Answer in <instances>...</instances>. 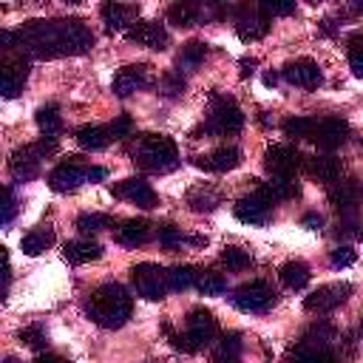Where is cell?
<instances>
[{"mask_svg":"<svg viewBox=\"0 0 363 363\" xmlns=\"http://www.w3.org/2000/svg\"><path fill=\"white\" fill-rule=\"evenodd\" d=\"M17 45L31 57L54 60L68 54H85L94 45V31L82 20H31L17 31Z\"/></svg>","mask_w":363,"mask_h":363,"instance_id":"obj_1","label":"cell"},{"mask_svg":"<svg viewBox=\"0 0 363 363\" xmlns=\"http://www.w3.org/2000/svg\"><path fill=\"white\" fill-rule=\"evenodd\" d=\"M88 318L102 329H119L128 323L133 312V301L122 284H102L85 301Z\"/></svg>","mask_w":363,"mask_h":363,"instance_id":"obj_2","label":"cell"},{"mask_svg":"<svg viewBox=\"0 0 363 363\" xmlns=\"http://www.w3.org/2000/svg\"><path fill=\"white\" fill-rule=\"evenodd\" d=\"M130 156H133V164L145 173H170L179 167V147L170 136H162V133L139 136Z\"/></svg>","mask_w":363,"mask_h":363,"instance_id":"obj_3","label":"cell"},{"mask_svg":"<svg viewBox=\"0 0 363 363\" xmlns=\"http://www.w3.org/2000/svg\"><path fill=\"white\" fill-rule=\"evenodd\" d=\"M54 150H57V139H54V136H43V139H37V142H31V145L17 147V150L11 153V159H9L11 176L20 179V182L34 179V176L40 173V162H43L45 156H51Z\"/></svg>","mask_w":363,"mask_h":363,"instance_id":"obj_4","label":"cell"},{"mask_svg":"<svg viewBox=\"0 0 363 363\" xmlns=\"http://www.w3.org/2000/svg\"><path fill=\"white\" fill-rule=\"evenodd\" d=\"M244 128V111L235 105L233 96H213V108L207 122L196 130V133H216V136H227V133H238Z\"/></svg>","mask_w":363,"mask_h":363,"instance_id":"obj_5","label":"cell"},{"mask_svg":"<svg viewBox=\"0 0 363 363\" xmlns=\"http://www.w3.org/2000/svg\"><path fill=\"white\" fill-rule=\"evenodd\" d=\"M216 332H218V326H216L213 312H207L201 306L190 309L187 320H184V332H182L184 335V352H199V349L210 346Z\"/></svg>","mask_w":363,"mask_h":363,"instance_id":"obj_6","label":"cell"},{"mask_svg":"<svg viewBox=\"0 0 363 363\" xmlns=\"http://www.w3.org/2000/svg\"><path fill=\"white\" fill-rule=\"evenodd\" d=\"M130 281H133V289L139 298L145 301H162L164 292H167V269H162L159 264H136L130 269Z\"/></svg>","mask_w":363,"mask_h":363,"instance_id":"obj_7","label":"cell"},{"mask_svg":"<svg viewBox=\"0 0 363 363\" xmlns=\"http://www.w3.org/2000/svg\"><path fill=\"white\" fill-rule=\"evenodd\" d=\"M272 303H275V289L267 281H250L233 292V306L247 315H261L272 309Z\"/></svg>","mask_w":363,"mask_h":363,"instance_id":"obj_8","label":"cell"},{"mask_svg":"<svg viewBox=\"0 0 363 363\" xmlns=\"http://www.w3.org/2000/svg\"><path fill=\"white\" fill-rule=\"evenodd\" d=\"M82 182H88V164L79 156H68L62 159L51 173H48V187L54 193H71L77 190Z\"/></svg>","mask_w":363,"mask_h":363,"instance_id":"obj_9","label":"cell"},{"mask_svg":"<svg viewBox=\"0 0 363 363\" xmlns=\"http://www.w3.org/2000/svg\"><path fill=\"white\" fill-rule=\"evenodd\" d=\"M233 14H235V34H238L244 43L261 40V37L269 31V26H272V20L261 11L258 3H252V6H235Z\"/></svg>","mask_w":363,"mask_h":363,"instance_id":"obj_10","label":"cell"},{"mask_svg":"<svg viewBox=\"0 0 363 363\" xmlns=\"http://www.w3.org/2000/svg\"><path fill=\"white\" fill-rule=\"evenodd\" d=\"M352 295V284H346V281H337V284H323V286H318L315 292H309L306 298H303V306H306V312H318V315H326V312H332V309H337L346 298Z\"/></svg>","mask_w":363,"mask_h":363,"instance_id":"obj_11","label":"cell"},{"mask_svg":"<svg viewBox=\"0 0 363 363\" xmlns=\"http://www.w3.org/2000/svg\"><path fill=\"white\" fill-rule=\"evenodd\" d=\"M264 167L272 179H292L301 167V153L292 145H269L264 150Z\"/></svg>","mask_w":363,"mask_h":363,"instance_id":"obj_12","label":"cell"},{"mask_svg":"<svg viewBox=\"0 0 363 363\" xmlns=\"http://www.w3.org/2000/svg\"><path fill=\"white\" fill-rule=\"evenodd\" d=\"M113 196L125 199V201H130V204H136L142 210H150V207L159 204V196L150 187V182H145L139 176H130V179H122L119 184H113Z\"/></svg>","mask_w":363,"mask_h":363,"instance_id":"obj_13","label":"cell"},{"mask_svg":"<svg viewBox=\"0 0 363 363\" xmlns=\"http://www.w3.org/2000/svg\"><path fill=\"white\" fill-rule=\"evenodd\" d=\"M235 218L244 221V224H267L269 221V213H272V201L255 187L250 196H241L233 207Z\"/></svg>","mask_w":363,"mask_h":363,"instance_id":"obj_14","label":"cell"},{"mask_svg":"<svg viewBox=\"0 0 363 363\" xmlns=\"http://www.w3.org/2000/svg\"><path fill=\"white\" fill-rule=\"evenodd\" d=\"M26 79H28V60L26 57L17 54V57H6L0 62V91L6 99L17 96L26 85Z\"/></svg>","mask_w":363,"mask_h":363,"instance_id":"obj_15","label":"cell"},{"mask_svg":"<svg viewBox=\"0 0 363 363\" xmlns=\"http://www.w3.org/2000/svg\"><path fill=\"white\" fill-rule=\"evenodd\" d=\"M125 34H128L130 43L145 45V48H156V51H164L167 43H170V37H167V31L159 20H136Z\"/></svg>","mask_w":363,"mask_h":363,"instance_id":"obj_16","label":"cell"},{"mask_svg":"<svg viewBox=\"0 0 363 363\" xmlns=\"http://www.w3.org/2000/svg\"><path fill=\"white\" fill-rule=\"evenodd\" d=\"M281 77H284L289 85H298V88H318L320 79H323L318 62L309 60V57H301V60L286 62V65L281 68Z\"/></svg>","mask_w":363,"mask_h":363,"instance_id":"obj_17","label":"cell"},{"mask_svg":"<svg viewBox=\"0 0 363 363\" xmlns=\"http://www.w3.org/2000/svg\"><path fill=\"white\" fill-rule=\"evenodd\" d=\"M346 139H349V125H346V119H340V116L318 119V128H315L312 142H315L320 150H326V153H329V150L340 147Z\"/></svg>","mask_w":363,"mask_h":363,"instance_id":"obj_18","label":"cell"},{"mask_svg":"<svg viewBox=\"0 0 363 363\" xmlns=\"http://www.w3.org/2000/svg\"><path fill=\"white\" fill-rule=\"evenodd\" d=\"M150 82V65H145V62H136V65H125V68H119L116 71V77H113V94L116 96H130V94H136L139 88H145Z\"/></svg>","mask_w":363,"mask_h":363,"instance_id":"obj_19","label":"cell"},{"mask_svg":"<svg viewBox=\"0 0 363 363\" xmlns=\"http://www.w3.org/2000/svg\"><path fill=\"white\" fill-rule=\"evenodd\" d=\"M363 190L352 182V179H337L329 184V204L340 213V216H354L357 204H360Z\"/></svg>","mask_w":363,"mask_h":363,"instance_id":"obj_20","label":"cell"},{"mask_svg":"<svg viewBox=\"0 0 363 363\" xmlns=\"http://www.w3.org/2000/svg\"><path fill=\"white\" fill-rule=\"evenodd\" d=\"M286 363H337V354L329 346L301 340V343L286 349Z\"/></svg>","mask_w":363,"mask_h":363,"instance_id":"obj_21","label":"cell"},{"mask_svg":"<svg viewBox=\"0 0 363 363\" xmlns=\"http://www.w3.org/2000/svg\"><path fill=\"white\" fill-rule=\"evenodd\" d=\"M193 164L196 167H204L210 173H227V170H233V167L241 164V150L238 147H216L207 156H196Z\"/></svg>","mask_w":363,"mask_h":363,"instance_id":"obj_22","label":"cell"},{"mask_svg":"<svg viewBox=\"0 0 363 363\" xmlns=\"http://www.w3.org/2000/svg\"><path fill=\"white\" fill-rule=\"evenodd\" d=\"M102 14V23L108 31H122V28H130L139 17V6H125V3H105L99 9Z\"/></svg>","mask_w":363,"mask_h":363,"instance_id":"obj_23","label":"cell"},{"mask_svg":"<svg viewBox=\"0 0 363 363\" xmlns=\"http://www.w3.org/2000/svg\"><path fill=\"white\" fill-rule=\"evenodd\" d=\"M153 238V224L145 218H128L116 227V241L122 247H142Z\"/></svg>","mask_w":363,"mask_h":363,"instance_id":"obj_24","label":"cell"},{"mask_svg":"<svg viewBox=\"0 0 363 363\" xmlns=\"http://www.w3.org/2000/svg\"><path fill=\"white\" fill-rule=\"evenodd\" d=\"M62 255L71 264H91V261L102 258V247L96 241H91V238H74V241H65Z\"/></svg>","mask_w":363,"mask_h":363,"instance_id":"obj_25","label":"cell"},{"mask_svg":"<svg viewBox=\"0 0 363 363\" xmlns=\"http://www.w3.org/2000/svg\"><path fill=\"white\" fill-rule=\"evenodd\" d=\"M306 170H309L312 179L332 184V182L340 179V159H335L332 153H320V156H312L306 162Z\"/></svg>","mask_w":363,"mask_h":363,"instance_id":"obj_26","label":"cell"},{"mask_svg":"<svg viewBox=\"0 0 363 363\" xmlns=\"http://www.w3.org/2000/svg\"><path fill=\"white\" fill-rule=\"evenodd\" d=\"M74 139H77V145L82 150H102V147H108L113 142L108 128H102V125H82V128L74 130Z\"/></svg>","mask_w":363,"mask_h":363,"instance_id":"obj_27","label":"cell"},{"mask_svg":"<svg viewBox=\"0 0 363 363\" xmlns=\"http://www.w3.org/2000/svg\"><path fill=\"white\" fill-rule=\"evenodd\" d=\"M187 204H190L193 213H210L221 204V193L213 190L210 184H196V187L187 190Z\"/></svg>","mask_w":363,"mask_h":363,"instance_id":"obj_28","label":"cell"},{"mask_svg":"<svg viewBox=\"0 0 363 363\" xmlns=\"http://www.w3.org/2000/svg\"><path fill=\"white\" fill-rule=\"evenodd\" d=\"M278 278H281V284H284V286H289V289H303V286L309 284L312 272H309V267H306L303 261H298V258H295V261L281 264Z\"/></svg>","mask_w":363,"mask_h":363,"instance_id":"obj_29","label":"cell"},{"mask_svg":"<svg viewBox=\"0 0 363 363\" xmlns=\"http://www.w3.org/2000/svg\"><path fill=\"white\" fill-rule=\"evenodd\" d=\"M51 244H54V230H51V227H34L31 233L23 235L20 250H23L26 255H40V252H45Z\"/></svg>","mask_w":363,"mask_h":363,"instance_id":"obj_30","label":"cell"},{"mask_svg":"<svg viewBox=\"0 0 363 363\" xmlns=\"http://www.w3.org/2000/svg\"><path fill=\"white\" fill-rule=\"evenodd\" d=\"M201 20V9L193 6V3H173L167 9V23L176 26V28H190Z\"/></svg>","mask_w":363,"mask_h":363,"instance_id":"obj_31","label":"cell"},{"mask_svg":"<svg viewBox=\"0 0 363 363\" xmlns=\"http://www.w3.org/2000/svg\"><path fill=\"white\" fill-rule=\"evenodd\" d=\"M204 57H207V45H204L201 40H190V43L182 45L176 62H179L182 71H196V68L204 62Z\"/></svg>","mask_w":363,"mask_h":363,"instance_id":"obj_32","label":"cell"},{"mask_svg":"<svg viewBox=\"0 0 363 363\" xmlns=\"http://www.w3.org/2000/svg\"><path fill=\"white\" fill-rule=\"evenodd\" d=\"M315 128H318V119L315 116H289V119L281 122V130L289 139H312L315 136Z\"/></svg>","mask_w":363,"mask_h":363,"instance_id":"obj_33","label":"cell"},{"mask_svg":"<svg viewBox=\"0 0 363 363\" xmlns=\"http://www.w3.org/2000/svg\"><path fill=\"white\" fill-rule=\"evenodd\" d=\"M258 190H261L269 201H286V199H295V196L301 193L298 182H292V179H272V182L261 184Z\"/></svg>","mask_w":363,"mask_h":363,"instance_id":"obj_34","label":"cell"},{"mask_svg":"<svg viewBox=\"0 0 363 363\" xmlns=\"http://www.w3.org/2000/svg\"><path fill=\"white\" fill-rule=\"evenodd\" d=\"M37 128L43 130V136H54L57 139V133L62 128V116H60V108L54 102L37 108Z\"/></svg>","mask_w":363,"mask_h":363,"instance_id":"obj_35","label":"cell"},{"mask_svg":"<svg viewBox=\"0 0 363 363\" xmlns=\"http://www.w3.org/2000/svg\"><path fill=\"white\" fill-rule=\"evenodd\" d=\"M74 227H77L82 235H94V233H99V230H105V227H113V218L105 216V213H82V216H77Z\"/></svg>","mask_w":363,"mask_h":363,"instance_id":"obj_36","label":"cell"},{"mask_svg":"<svg viewBox=\"0 0 363 363\" xmlns=\"http://www.w3.org/2000/svg\"><path fill=\"white\" fill-rule=\"evenodd\" d=\"M196 269L193 267H170L167 269V289H176V292H184V289H190L193 284H196Z\"/></svg>","mask_w":363,"mask_h":363,"instance_id":"obj_37","label":"cell"},{"mask_svg":"<svg viewBox=\"0 0 363 363\" xmlns=\"http://www.w3.org/2000/svg\"><path fill=\"white\" fill-rule=\"evenodd\" d=\"M196 286H199L201 295L216 298V295H224L227 281H224V275H218V272H201V275L196 278Z\"/></svg>","mask_w":363,"mask_h":363,"instance_id":"obj_38","label":"cell"},{"mask_svg":"<svg viewBox=\"0 0 363 363\" xmlns=\"http://www.w3.org/2000/svg\"><path fill=\"white\" fill-rule=\"evenodd\" d=\"M221 264H224L227 269H233V272H241V269H247V267L252 264V255H250L247 250H241V247H227V250L221 252Z\"/></svg>","mask_w":363,"mask_h":363,"instance_id":"obj_39","label":"cell"},{"mask_svg":"<svg viewBox=\"0 0 363 363\" xmlns=\"http://www.w3.org/2000/svg\"><path fill=\"white\" fill-rule=\"evenodd\" d=\"M20 340H23L28 349H34V352H43V349L48 346V332H45V326H40V323H31V326L20 329Z\"/></svg>","mask_w":363,"mask_h":363,"instance_id":"obj_40","label":"cell"},{"mask_svg":"<svg viewBox=\"0 0 363 363\" xmlns=\"http://www.w3.org/2000/svg\"><path fill=\"white\" fill-rule=\"evenodd\" d=\"M303 340L318 343V346H329V349H332V343L337 340V332H335L329 323H315V326H309V329H306Z\"/></svg>","mask_w":363,"mask_h":363,"instance_id":"obj_41","label":"cell"},{"mask_svg":"<svg viewBox=\"0 0 363 363\" xmlns=\"http://www.w3.org/2000/svg\"><path fill=\"white\" fill-rule=\"evenodd\" d=\"M346 43H349V65H352V74L363 79V34H352Z\"/></svg>","mask_w":363,"mask_h":363,"instance_id":"obj_42","label":"cell"},{"mask_svg":"<svg viewBox=\"0 0 363 363\" xmlns=\"http://www.w3.org/2000/svg\"><path fill=\"white\" fill-rule=\"evenodd\" d=\"M184 77H182V71H167V74H162L159 77V91L164 94V96H179L182 91H184Z\"/></svg>","mask_w":363,"mask_h":363,"instance_id":"obj_43","label":"cell"},{"mask_svg":"<svg viewBox=\"0 0 363 363\" xmlns=\"http://www.w3.org/2000/svg\"><path fill=\"white\" fill-rule=\"evenodd\" d=\"M241 335L238 332H227V335H221V340H218V349H216V357H238V352H241Z\"/></svg>","mask_w":363,"mask_h":363,"instance_id":"obj_44","label":"cell"},{"mask_svg":"<svg viewBox=\"0 0 363 363\" xmlns=\"http://www.w3.org/2000/svg\"><path fill=\"white\" fill-rule=\"evenodd\" d=\"M156 241H159L164 250H176V247H182L184 235H182V230H179V227L164 224V227H159V230H156Z\"/></svg>","mask_w":363,"mask_h":363,"instance_id":"obj_45","label":"cell"},{"mask_svg":"<svg viewBox=\"0 0 363 363\" xmlns=\"http://www.w3.org/2000/svg\"><path fill=\"white\" fill-rule=\"evenodd\" d=\"M258 6H261V11H264L269 20L295 11V3H292V0H264V3H258Z\"/></svg>","mask_w":363,"mask_h":363,"instance_id":"obj_46","label":"cell"},{"mask_svg":"<svg viewBox=\"0 0 363 363\" xmlns=\"http://www.w3.org/2000/svg\"><path fill=\"white\" fill-rule=\"evenodd\" d=\"M354 258H357V255H354V250H352V247H346V244H343V247H335V250L329 252V264H332L335 269H343V267L354 264Z\"/></svg>","mask_w":363,"mask_h":363,"instance_id":"obj_47","label":"cell"},{"mask_svg":"<svg viewBox=\"0 0 363 363\" xmlns=\"http://www.w3.org/2000/svg\"><path fill=\"white\" fill-rule=\"evenodd\" d=\"M130 130H133V122H130V116H116L111 125H108V133H111V139H125V136H130Z\"/></svg>","mask_w":363,"mask_h":363,"instance_id":"obj_48","label":"cell"},{"mask_svg":"<svg viewBox=\"0 0 363 363\" xmlns=\"http://www.w3.org/2000/svg\"><path fill=\"white\" fill-rule=\"evenodd\" d=\"M357 221H354V216H340L337 218V230H335V235L337 238H349V235H357Z\"/></svg>","mask_w":363,"mask_h":363,"instance_id":"obj_49","label":"cell"},{"mask_svg":"<svg viewBox=\"0 0 363 363\" xmlns=\"http://www.w3.org/2000/svg\"><path fill=\"white\" fill-rule=\"evenodd\" d=\"M14 218V196H11V187L3 190V224H9Z\"/></svg>","mask_w":363,"mask_h":363,"instance_id":"obj_50","label":"cell"},{"mask_svg":"<svg viewBox=\"0 0 363 363\" xmlns=\"http://www.w3.org/2000/svg\"><path fill=\"white\" fill-rule=\"evenodd\" d=\"M301 227H306V230H320V227H323V216H320V213H306V216L301 218Z\"/></svg>","mask_w":363,"mask_h":363,"instance_id":"obj_51","label":"cell"},{"mask_svg":"<svg viewBox=\"0 0 363 363\" xmlns=\"http://www.w3.org/2000/svg\"><path fill=\"white\" fill-rule=\"evenodd\" d=\"M31 363H68V360H62L60 354H37Z\"/></svg>","mask_w":363,"mask_h":363,"instance_id":"obj_52","label":"cell"},{"mask_svg":"<svg viewBox=\"0 0 363 363\" xmlns=\"http://www.w3.org/2000/svg\"><path fill=\"white\" fill-rule=\"evenodd\" d=\"M105 167H88V182H99V179H105Z\"/></svg>","mask_w":363,"mask_h":363,"instance_id":"obj_53","label":"cell"},{"mask_svg":"<svg viewBox=\"0 0 363 363\" xmlns=\"http://www.w3.org/2000/svg\"><path fill=\"white\" fill-rule=\"evenodd\" d=\"M252 65H255V60H241V77L252 74Z\"/></svg>","mask_w":363,"mask_h":363,"instance_id":"obj_54","label":"cell"},{"mask_svg":"<svg viewBox=\"0 0 363 363\" xmlns=\"http://www.w3.org/2000/svg\"><path fill=\"white\" fill-rule=\"evenodd\" d=\"M264 82H267V85H275V82H278V74H272V71L264 74Z\"/></svg>","mask_w":363,"mask_h":363,"instance_id":"obj_55","label":"cell"},{"mask_svg":"<svg viewBox=\"0 0 363 363\" xmlns=\"http://www.w3.org/2000/svg\"><path fill=\"white\" fill-rule=\"evenodd\" d=\"M213 363H238V360H233V357H213Z\"/></svg>","mask_w":363,"mask_h":363,"instance_id":"obj_56","label":"cell"},{"mask_svg":"<svg viewBox=\"0 0 363 363\" xmlns=\"http://www.w3.org/2000/svg\"><path fill=\"white\" fill-rule=\"evenodd\" d=\"M352 9H354V11H363V0H354V3H352Z\"/></svg>","mask_w":363,"mask_h":363,"instance_id":"obj_57","label":"cell"},{"mask_svg":"<svg viewBox=\"0 0 363 363\" xmlns=\"http://www.w3.org/2000/svg\"><path fill=\"white\" fill-rule=\"evenodd\" d=\"M6 363H17V360H14V357H6Z\"/></svg>","mask_w":363,"mask_h":363,"instance_id":"obj_58","label":"cell"},{"mask_svg":"<svg viewBox=\"0 0 363 363\" xmlns=\"http://www.w3.org/2000/svg\"><path fill=\"white\" fill-rule=\"evenodd\" d=\"M360 332H363V320H360Z\"/></svg>","mask_w":363,"mask_h":363,"instance_id":"obj_59","label":"cell"}]
</instances>
